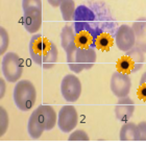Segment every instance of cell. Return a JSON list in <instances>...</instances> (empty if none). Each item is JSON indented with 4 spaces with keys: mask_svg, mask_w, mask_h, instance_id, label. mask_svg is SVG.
<instances>
[{
    "mask_svg": "<svg viewBox=\"0 0 146 146\" xmlns=\"http://www.w3.org/2000/svg\"><path fill=\"white\" fill-rule=\"evenodd\" d=\"M28 51L31 60L43 69H50L56 64L58 47L42 35L36 34L33 36L28 45Z\"/></svg>",
    "mask_w": 146,
    "mask_h": 146,
    "instance_id": "7a4b0ae2",
    "label": "cell"
},
{
    "mask_svg": "<svg viewBox=\"0 0 146 146\" xmlns=\"http://www.w3.org/2000/svg\"><path fill=\"white\" fill-rule=\"evenodd\" d=\"M0 82H1V94H0V97L3 98V96H4V93H5V84H4V82H3V79L1 78L0 79Z\"/></svg>",
    "mask_w": 146,
    "mask_h": 146,
    "instance_id": "d4e9b609",
    "label": "cell"
},
{
    "mask_svg": "<svg viewBox=\"0 0 146 146\" xmlns=\"http://www.w3.org/2000/svg\"><path fill=\"white\" fill-rule=\"evenodd\" d=\"M21 23L25 31L29 34H36L42 25V11L41 9H29L23 12Z\"/></svg>",
    "mask_w": 146,
    "mask_h": 146,
    "instance_id": "7c38bea8",
    "label": "cell"
},
{
    "mask_svg": "<svg viewBox=\"0 0 146 146\" xmlns=\"http://www.w3.org/2000/svg\"><path fill=\"white\" fill-rule=\"evenodd\" d=\"M119 139L121 141H139L138 125L134 122H124L120 129Z\"/></svg>",
    "mask_w": 146,
    "mask_h": 146,
    "instance_id": "9a60e30c",
    "label": "cell"
},
{
    "mask_svg": "<svg viewBox=\"0 0 146 146\" xmlns=\"http://www.w3.org/2000/svg\"><path fill=\"white\" fill-rule=\"evenodd\" d=\"M58 123L54 109L48 104H41L31 113L28 119L27 131L31 139L38 140L45 131H51Z\"/></svg>",
    "mask_w": 146,
    "mask_h": 146,
    "instance_id": "3957f363",
    "label": "cell"
},
{
    "mask_svg": "<svg viewBox=\"0 0 146 146\" xmlns=\"http://www.w3.org/2000/svg\"><path fill=\"white\" fill-rule=\"evenodd\" d=\"M66 55L68 67L73 73H80L84 70L91 69L97 58L94 48L78 47L76 44L66 50Z\"/></svg>",
    "mask_w": 146,
    "mask_h": 146,
    "instance_id": "277c9868",
    "label": "cell"
},
{
    "mask_svg": "<svg viewBox=\"0 0 146 146\" xmlns=\"http://www.w3.org/2000/svg\"><path fill=\"white\" fill-rule=\"evenodd\" d=\"M69 141H89V136L85 131L82 129H77V131H73L72 134L68 138Z\"/></svg>",
    "mask_w": 146,
    "mask_h": 146,
    "instance_id": "44dd1931",
    "label": "cell"
},
{
    "mask_svg": "<svg viewBox=\"0 0 146 146\" xmlns=\"http://www.w3.org/2000/svg\"><path fill=\"white\" fill-rule=\"evenodd\" d=\"M76 34L72 26H65L61 31V44L65 51L75 44Z\"/></svg>",
    "mask_w": 146,
    "mask_h": 146,
    "instance_id": "2e32d148",
    "label": "cell"
},
{
    "mask_svg": "<svg viewBox=\"0 0 146 146\" xmlns=\"http://www.w3.org/2000/svg\"><path fill=\"white\" fill-rule=\"evenodd\" d=\"M1 71L9 82H17L23 73V64L21 58L15 52H7L2 56Z\"/></svg>",
    "mask_w": 146,
    "mask_h": 146,
    "instance_id": "8992f818",
    "label": "cell"
},
{
    "mask_svg": "<svg viewBox=\"0 0 146 146\" xmlns=\"http://www.w3.org/2000/svg\"><path fill=\"white\" fill-rule=\"evenodd\" d=\"M116 25L111 12L102 2L80 4L76 7L73 18L76 46L108 51L113 45V39L115 41L118 28Z\"/></svg>",
    "mask_w": 146,
    "mask_h": 146,
    "instance_id": "6da1fadb",
    "label": "cell"
},
{
    "mask_svg": "<svg viewBox=\"0 0 146 146\" xmlns=\"http://www.w3.org/2000/svg\"><path fill=\"white\" fill-rule=\"evenodd\" d=\"M9 44V36L4 27H0V54L3 55Z\"/></svg>",
    "mask_w": 146,
    "mask_h": 146,
    "instance_id": "ac0fdd59",
    "label": "cell"
},
{
    "mask_svg": "<svg viewBox=\"0 0 146 146\" xmlns=\"http://www.w3.org/2000/svg\"><path fill=\"white\" fill-rule=\"evenodd\" d=\"M47 1H48V3L51 6H53V7H58V6L61 5V3L63 0H47Z\"/></svg>",
    "mask_w": 146,
    "mask_h": 146,
    "instance_id": "cb8c5ba5",
    "label": "cell"
},
{
    "mask_svg": "<svg viewBox=\"0 0 146 146\" xmlns=\"http://www.w3.org/2000/svg\"><path fill=\"white\" fill-rule=\"evenodd\" d=\"M16 107L22 112H27L34 107L36 100V90L34 84L27 79L19 80L13 93Z\"/></svg>",
    "mask_w": 146,
    "mask_h": 146,
    "instance_id": "5b68a950",
    "label": "cell"
},
{
    "mask_svg": "<svg viewBox=\"0 0 146 146\" xmlns=\"http://www.w3.org/2000/svg\"><path fill=\"white\" fill-rule=\"evenodd\" d=\"M7 126H9V115H7V112L3 109V107H0V136L1 137L5 134Z\"/></svg>",
    "mask_w": 146,
    "mask_h": 146,
    "instance_id": "d6986e66",
    "label": "cell"
},
{
    "mask_svg": "<svg viewBox=\"0 0 146 146\" xmlns=\"http://www.w3.org/2000/svg\"><path fill=\"white\" fill-rule=\"evenodd\" d=\"M111 91L116 97H126L131 89V79L129 74L120 71H115L112 74L111 82H110Z\"/></svg>",
    "mask_w": 146,
    "mask_h": 146,
    "instance_id": "9c48e42d",
    "label": "cell"
},
{
    "mask_svg": "<svg viewBox=\"0 0 146 146\" xmlns=\"http://www.w3.org/2000/svg\"><path fill=\"white\" fill-rule=\"evenodd\" d=\"M115 44L119 50L126 52L136 45V36L133 27L129 25L122 24L118 26L115 33Z\"/></svg>",
    "mask_w": 146,
    "mask_h": 146,
    "instance_id": "8fae6325",
    "label": "cell"
},
{
    "mask_svg": "<svg viewBox=\"0 0 146 146\" xmlns=\"http://www.w3.org/2000/svg\"><path fill=\"white\" fill-rule=\"evenodd\" d=\"M138 97L141 100L146 101V72H144L141 76L140 79V85L138 89Z\"/></svg>",
    "mask_w": 146,
    "mask_h": 146,
    "instance_id": "7402d4cb",
    "label": "cell"
},
{
    "mask_svg": "<svg viewBox=\"0 0 146 146\" xmlns=\"http://www.w3.org/2000/svg\"><path fill=\"white\" fill-rule=\"evenodd\" d=\"M133 31L136 36V47L146 52V18L141 17L133 23Z\"/></svg>",
    "mask_w": 146,
    "mask_h": 146,
    "instance_id": "5bb4252c",
    "label": "cell"
},
{
    "mask_svg": "<svg viewBox=\"0 0 146 146\" xmlns=\"http://www.w3.org/2000/svg\"><path fill=\"white\" fill-rule=\"evenodd\" d=\"M144 60H145L144 52L135 46L125 52L124 56L121 58V60L118 62L117 64L118 71L127 73V74L138 72L143 67Z\"/></svg>",
    "mask_w": 146,
    "mask_h": 146,
    "instance_id": "52a82bcc",
    "label": "cell"
},
{
    "mask_svg": "<svg viewBox=\"0 0 146 146\" xmlns=\"http://www.w3.org/2000/svg\"><path fill=\"white\" fill-rule=\"evenodd\" d=\"M23 12L29 9H41L42 11V1L41 0H22Z\"/></svg>",
    "mask_w": 146,
    "mask_h": 146,
    "instance_id": "ffe728a7",
    "label": "cell"
},
{
    "mask_svg": "<svg viewBox=\"0 0 146 146\" xmlns=\"http://www.w3.org/2000/svg\"><path fill=\"white\" fill-rule=\"evenodd\" d=\"M78 122V115L73 106H63L58 115V126L63 133H71Z\"/></svg>",
    "mask_w": 146,
    "mask_h": 146,
    "instance_id": "30bf717a",
    "label": "cell"
},
{
    "mask_svg": "<svg viewBox=\"0 0 146 146\" xmlns=\"http://www.w3.org/2000/svg\"><path fill=\"white\" fill-rule=\"evenodd\" d=\"M75 3L74 0H63L60 5V11L62 14V18L66 22L73 21L75 14Z\"/></svg>",
    "mask_w": 146,
    "mask_h": 146,
    "instance_id": "e0dca14e",
    "label": "cell"
},
{
    "mask_svg": "<svg viewBox=\"0 0 146 146\" xmlns=\"http://www.w3.org/2000/svg\"><path fill=\"white\" fill-rule=\"evenodd\" d=\"M134 112L135 102L131 98H129L128 96L119 98L118 102L115 106V115L119 121L123 123L129 121Z\"/></svg>",
    "mask_w": 146,
    "mask_h": 146,
    "instance_id": "4fadbf2b",
    "label": "cell"
},
{
    "mask_svg": "<svg viewBox=\"0 0 146 146\" xmlns=\"http://www.w3.org/2000/svg\"><path fill=\"white\" fill-rule=\"evenodd\" d=\"M61 93L65 100L68 102H75L82 94V82L76 75L67 74L62 79Z\"/></svg>",
    "mask_w": 146,
    "mask_h": 146,
    "instance_id": "ba28073f",
    "label": "cell"
},
{
    "mask_svg": "<svg viewBox=\"0 0 146 146\" xmlns=\"http://www.w3.org/2000/svg\"><path fill=\"white\" fill-rule=\"evenodd\" d=\"M139 141H146V121H142L138 124Z\"/></svg>",
    "mask_w": 146,
    "mask_h": 146,
    "instance_id": "603a6c76",
    "label": "cell"
}]
</instances>
